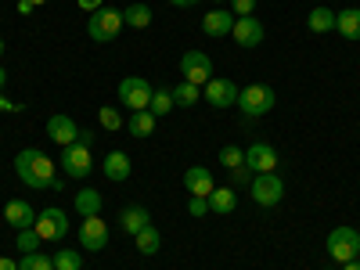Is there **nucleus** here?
<instances>
[{
    "label": "nucleus",
    "mask_w": 360,
    "mask_h": 270,
    "mask_svg": "<svg viewBox=\"0 0 360 270\" xmlns=\"http://www.w3.org/2000/svg\"><path fill=\"white\" fill-rule=\"evenodd\" d=\"M123 22H127L130 29H148V25H152V8L137 0V4H130V8L123 11Z\"/></svg>",
    "instance_id": "obj_26"
},
{
    "label": "nucleus",
    "mask_w": 360,
    "mask_h": 270,
    "mask_svg": "<svg viewBox=\"0 0 360 270\" xmlns=\"http://www.w3.org/2000/svg\"><path fill=\"white\" fill-rule=\"evenodd\" d=\"M51 259H54V270H83V256L72 249H58Z\"/></svg>",
    "instance_id": "obj_30"
},
{
    "label": "nucleus",
    "mask_w": 360,
    "mask_h": 270,
    "mask_svg": "<svg viewBox=\"0 0 360 270\" xmlns=\"http://www.w3.org/2000/svg\"><path fill=\"white\" fill-rule=\"evenodd\" d=\"M0 112H18V105H15L11 98H4V94H0Z\"/></svg>",
    "instance_id": "obj_37"
},
{
    "label": "nucleus",
    "mask_w": 360,
    "mask_h": 270,
    "mask_svg": "<svg viewBox=\"0 0 360 270\" xmlns=\"http://www.w3.org/2000/svg\"><path fill=\"white\" fill-rule=\"evenodd\" d=\"M234 205H238L234 188H213V195H209V213H217V217H231V213H234Z\"/></svg>",
    "instance_id": "obj_20"
},
{
    "label": "nucleus",
    "mask_w": 360,
    "mask_h": 270,
    "mask_svg": "<svg viewBox=\"0 0 360 270\" xmlns=\"http://www.w3.org/2000/svg\"><path fill=\"white\" fill-rule=\"evenodd\" d=\"M76 4H79L86 15H94V11H101V8H105V0H76Z\"/></svg>",
    "instance_id": "obj_36"
},
{
    "label": "nucleus",
    "mask_w": 360,
    "mask_h": 270,
    "mask_svg": "<svg viewBox=\"0 0 360 270\" xmlns=\"http://www.w3.org/2000/svg\"><path fill=\"white\" fill-rule=\"evenodd\" d=\"M90 141H94V134H90V130H79L76 144L62 148V162H58V166L65 169V176H72V180L90 176V169H94V155H90Z\"/></svg>",
    "instance_id": "obj_2"
},
{
    "label": "nucleus",
    "mask_w": 360,
    "mask_h": 270,
    "mask_svg": "<svg viewBox=\"0 0 360 270\" xmlns=\"http://www.w3.org/2000/svg\"><path fill=\"white\" fill-rule=\"evenodd\" d=\"M4 86H8V69L0 65V90H4Z\"/></svg>",
    "instance_id": "obj_41"
},
{
    "label": "nucleus",
    "mask_w": 360,
    "mask_h": 270,
    "mask_svg": "<svg viewBox=\"0 0 360 270\" xmlns=\"http://www.w3.org/2000/svg\"><path fill=\"white\" fill-rule=\"evenodd\" d=\"M123 25H127V22H123V11L101 8V11L90 15V22H86V37L94 40V44H112V40L119 37V29H123Z\"/></svg>",
    "instance_id": "obj_3"
},
{
    "label": "nucleus",
    "mask_w": 360,
    "mask_h": 270,
    "mask_svg": "<svg viewBox=\"0 0 360 270\" xmlns=\"http://www.w3.org/2000/svg\"><path fill=\"white\" fill-rule=\"evenodd\" d=\"M249 191H252V202L263 205V209H274V205L285 198V184H281L278 173H256L252 184H249Z\"/></svg>",
    "instance_id": "obj_6"
},
{
    "label": "nucleus",
    "mask_w": 360,
    "mask_h": 270,
    "mask_svg": "<svg viewBox=\"0 0 360 270\" xmlns=\"http://www.w3.org/2000/svg\"><path fill=\"white\" fill-rule=\"evenodd\" d=\"M356 259H360V256H356Z\"/></svg>",
    "instance_id": "obj_47"
},
{
    "label": "nucleus",
    "mask_w": 360,
    "mask_h": 270,
    "mask_svg": "<svg viewBox=\"0 0 360 270\" xmlns=\"http://www.w3.org/2000/svg\"><path fill=\"white\" fill-rule=\"evenodd\" d=\"M4 220L15 227V231H25V227H37V209L29 205L25 198H11L4 205Z\"/></svg>",
    "instance_id": "obj_15"
},
{
    "label": "nucleus",
    "mask_w": 360,
    "mask_h": 270,
    "mask_svg": "<svg viewBox=\"0 0 360 270\" xmlns=\"http://www.w3.org/2000/svg\"><path fill=\"white\" fill-rule=\"evenodd\" d=\"M37 234L44 238V242H62V238L69 234V217L62 213V209H40L37 213Z\"/></svg>",
    "instance_id": "obj_9"
},
{
    "label": "nucleus",
    "mask_w": 360,
    "mask_h": 270,
    "mask_svg": "<svg viewBox=\"0 0 360 270\" xmlns=\"http://www.w3.org/2000/svg\"><path fill=\"white\" fill-rule=\"evenodd\" d=\"M18 15H33V4H29V0H18Z\"/></svg>",
    "instance_id": "obj_39"
},
{
    "label": "nucleus",
    "mask_w": 360,
    "mask_h": 270,
    "mask_svg": "<svg viewBox=\"0 0 360 270\" xmlns=\"http://www.w3.org/2000/svg\"><path fill=\"white\" fill-rule=\"evenodd\" d=\"M54 159H47L44 152H37V148H25V152L15 155V173L25 188H33V191H44V188H62V180L54 176Z\"/></svg>",
    "instance_id": "obj_1"
},
{
    "label": "nucleus",
    "mask_w": 360,
    "mask_h": 270,
    "mask_svg": "<svg viewBox=\"0 0 360 270\" xmlns=\"http://www.w3.org/2000/svg\"><path fill=\"white\" fill-rule=\"evenodd\" d=\"M108 245V224L101 217H83L79 224V249L83 252H101Z\"/></svg>",
    "instance_id": "obj_10"
},
{
    "label": "nucleus",
    "mask_w": 360,
    "mask_h": 270,
    "mask_svg": "<svg viewBox=\"0 0 360 270\" xmlns=\"http://www.w3.org/2000/svg\"><path fill=\"white\" fill-rule=\"evenodd\" d=\"M307 29H310V33H332V29H335V11H328V8H314L310 11V18H307Z\"/></svg>",
    "instance_id": "obj_25"
},
{
    "label": "nucleus",
    "mask_w": 360,
    "mask_h": 270,
    "mask_svg": "<svg viewBox=\"0 0 360 270\" xmlns=\"http://www.w3.org/2000/svg\"><path fill=\"white\" fill-rule=\"evenodd\" d=\"M245 162H249L252 173H274L278 169V152L266 141H256V144L245 148Z\"/></svg>",
    "instance_id": "obj_14"
},
{
    "label": "nucleus",
    "mask_w": 360,
    "mask_h": 270,
    "mask_svg": "<svg viewBox=\"0 0 360 270\" xmlns=\"http://www.w3.org/2000/svg\"><path fill=\"white\" fill-rule=\"evenodd\" d=\"M173 8H191V4H198V0H169Z\"/></svg>",
    "instance_id": "obj_40"
},
{
    "label": "nucleus",
    "mask_w": 360,
    "mask_h": 270,
    "mask_svg": "<svg viewBox=\"0 0 360 270\" xmlns=\"http://www.w3.org/2000/svg\"><path fill=\"white\" fill-rule=\"evenodd\" d=\"M98 123H101L105 130H119V127H123V115L105 105V108H98Z\"/></svg>",
    "instance_id": "obj_33"
},
{
    "label": "nucleus",
    "mask_w": 360,
    "mask_h": 270,
    "mask_svg": "<svg viewBox=\"0 0 360 270\" xmlns=\"http://www.w3.org/2000/svg\"><path fill=\"white\" fill-rule=\"evenodd\" d=\"M18 270H54V259L44 256V252H22Z\"/></svg>",
    "instance_id": "obj_31"
},
{
    "label": "nucleus",
    "mask_w": 360,
    "mask_h": 270,
    "mask_svg": "<svg viewBox=\"0 0 360 270\" xmlns=\"http://www.w3.org/2000/svg\"><path fill=\"white\" fill-rule=\"evenodd\" d=\"M220 162L227 166V173H238L242 166H249V162H245V152H242L238 144H224V148H220Z\"/></svg>",
    "instance_id": "obj_29"
},
{
    "label": "nucleus",
    "mask_w": 360,
    "mask_h": 270,
    "mask_svg": "<svg viewBox=\"0 0 360 270\" xmlns=\"http://www.w3.org/2000/svg\"><path fill=\"white\" fill-rule=\"evenodd\" d=\"M231 11H234V18H249L256 11V0H231Z\"/></svg>",
    "instance_id": "obj_34"
},
{
    "label": "nucleus",
    "mask_w": 360,
    "mask_h": 270,
    "mask_svg": "<svg viewBox=\"0 0 360 270\" xmlns=\"http://www.w3.org/2000/svg\"><path fill=\"white\" fill-rule=\"evenodd\" d=\"M184 188L191 195H198V198H209L217 184H213V173H209L205 166H188L184 169Z\"/></svg>",
    "instance_id": "obj_17"
},
{
    "label": "nucleus",
    "mask_w": 360,
    "mask_h": 270,
    "mask_svg": "<svg viewBox=\"0 0 360 270\" xmlns=\"http://www.w3.org/2000/svg\"><path fill=\"white\" fill-rule=\"evenodd\" d=\"M213 4H227V0H213Z\"/></svg>",
    "instance_id": "obj_45"
},
{
    "label": "nucleus",
    "mask_w": 360,
    "mask_h": 270,
    "mask_svg": "<svg viewBox=\"0 0 360 270\" xmlns=\"http://www.w3.org/2000/svg\"><path fill=\"white\" fill-rule=\"evenodd\" d=\"M180 76H184L188 83H195V86H205L209 79H213V58H209L205 51H184L180 54Z\"/></svg>",
    "instance_id": "obj_7"
},
{
    "label": "nucleus",
    "mask_w": 360,
    "mask_h": 270,
    "mask_svg": "<svg viewBox=\"0 0 360 270\" xmlns=\"http://www.w3.org/2000/svg\"><path fill=\"white\" fill-rule=\"evenodd\" d=\"M202 98L213 108H234L238 105V83L234 79H209L202 86Z\"/></svg>",
    "instance_id": "obj_11"
},
{
    "label": "nucleus",
    "mask_w": 360,
    "mask_h": 270,
    "mask_svg": "<svg viewBox=\"0 0 360 270\" xmlns=\"http://www.w3.org/2000/svg\"><path fill=\"white\" fill-rule=\"evenodd\" d=\"M152 94H155V86L148 79H141V76L119 79V101H123V108H130V112L152 108Z\"/></svg>",
    "instance_id": "obj_4"
},
{
    "label": "nucleus",
    "mask_w": 360,
    "mask_h": 270,
    "mask_svg": "<svg viewBox=\"0 0 360 270\" xmlns=\"http://www.w3.org/2000/svg\"><path fill=\"white\" fill-rule=\"evenodd\" d=\"M274 90H270L266 83H249L238 90V108H242L245 115H266L270 108H274Z\"/></svg>",
    "instance_id": "obj_5"
},
{
    "label": "nucleus",
    "mask_w": 360,
    "mask_h": 270,
    "mask_svg": "<svg viewBox=\"0 0 360 270\" xmlns=\"http://www.w3.org/2000/svg\"><path fill=\"white\" fill-rule=\"evenodd\" d=\"M231 37H234L238 47H259L266 40V29H263V22L256 15H249V18H234Z\"/></svg>",
    "instance_id": "obj_12"
},
{
    "label": "nucleus",
    "mask_w": 360,
    "mask_h": 270,
    "mask_svg": "<svg viewBox=\"0 0 360 270\" xmlns=\"http://www.w3.org/2000/svg\"><path fill=\"white\" fill-rule=\"evenodd\" d=\"M173 101L184 105V108L198 105V101H202V86H195V83H188V79H180V83L173 86Z\"/></svg>",
    "instance_id": "obj_27"
},
{
    "label": "nucleus",
    "mask_w": 360,
    "mask_h": 270,
    "mask_svg": "<svg viewBox=\"0 0 360 270\" xmlns=\"http://www.w3.org/2000/svg\"><path fill=\"white\" fill-rule=\"evenodd\" d=\"M155 123H159V119L148 112V108H141V112H130L127 130H130L134 137H152V134H155Z\"/></svg>",
    "instance_id": "obj_22"
},
{
    "label": "nucleus",
    "mask_w": 360,
    "mask_h": 270,
    "mask_svg": "<svg viewBox=\"0 0 360 270\" xmlns=\"http://www.w3.org/2000/svg\"><path fill=\"white\" fill-rule=\"evenodd\" d=\"M101 169H105V176L112 180V184H123L134 166H130V155L127 152H108L105 162H101Z\"/></svg>",
    "instance_id": "obj_18"
},
{
    "label": "nucleus",
    "mask_w": 360,
    "mask_h": 270,
    "mask_svg": "<svg viewBox=\"0 0 360 270\" xmlns=\"http://www.w3.org/2000/svg\"><path fill=\"white\" fill-rule=\"evenodd\" d=\"M342 270H360V259H349V263H342Z\"/></svg>",
    "instance_id": "obj_42"
},
{
    "label": "nucleus",
    "mask_w": 360,
    "mask_h": 270,
    "mask_svg": "<svg viewBox=\"0 0 360 270\" xmlns=\"http://www.w3.org/2000/svg\"><path fill=\"white\" fill-rule=\"evenodd\" d=\"M18 252H40V245H44V238L37 234V227H25V231H18Z\"/></svg>",
    "instance_id": "obj_32"
},
{
    "label": "nucleus",
    "mask_w": 360,
    "mask_h": 270,
    "mask_svg": "<svg viewBox=\"0 0 360 270\" xmlns=\"http://www.w3.org/2000/svg\"><path fill=\"white\" fill-rule=\"evenodd\" d=\"M47 137H51L58 148H69V144H76V137H79L76 119H72V115H65V112L51 115V119H47Z\"/></svg>",
    "instance_id": "obj_13"
},
{
    "label": "nucleus",
    "mask_w": 360,
    "mask_h": 270,
    "mask_svg": "<svg viewBox=\"0 0 360 270\" xmlns=\"http://www.w3.org/2000/svg\"><path fill=\"white\" fill-rule=\"evenodd\" d=\"M101 205H105L101 191H94V188L76 191V213H79V217H101Z\"/></svg>",
    "instance_id": "obj_21"
},
{
    "label": "nucleus",
    "mask_w": 360,
    "mask_h": 270,
    "mask_svg": "<svg viewBox=\"0 0 360 270\" xmlns=\"http://www.w3.org/2000/svg\"><path fill=\"white\" fill-rule=\"evenodd\" d=\"M0 270H18V263L8 259V256H0Z\"/></svg>",
    "instance_id": "obj_38"
},
{
    "label": "nucleus",
    "mask_w": 360,
    "mask_h": 270,
    "mask_svg": "<svg viewBox=\"0 0 360 270\" xmlns=\"http://www.w3.org/2000/svg\"><path fill=\"white\" fill-rule=\"evenodd\" d=\"M231 29H234V11L231 8H217V11H209L202 18V33L205 37H231Z\"/></svg>",
    "instance_id": "obj_16"
},
{
    "label": "nucleus",
    "mask_w": 360,
    "mask_h": 270,
    "mask_svg": "<svg viewBox=\"0 0 360 270\" xmlns=\"http://www.w3.org/2000/svg\"><path fill=\"white\" fill-rule=\"evenodd\" d=\"M335 29L346 40H360V8H346L335 15Z\"/></svg>",
    "instance_id": "obj_24"
},
{
    "label": "nucleus",
    "mask_w": 360,
    "mask_h": 270,
    "mask_svg": "<svg viewBox=\"0 0 360 270\" xmlns=\"http://www.w3.org/2000/svg\"><path fill=\"white\" fill-rule=\"evenodd\" d=\"M188 213H191V217H205V213H209V198L191 195V198H188Z\"/></svg>",
    "instance_id": "obj_35"
},
{
    "label": "nucleus",
    "mask_w": 360,
    "mask_h": 270,
    "mask_svg": "<svg viewBox=\"0 0 360 270\" xmlns=\"http://www.w3.org/2000/svg\"><path fill=\"white\" fill-rule=\"evenodd\" d=\"M324 270H332V266H324Z\"/></svg>",
    "instance_id": "obj_46"
},
{
    "label": "nucleus",
    "mask_w": 360,
    "mask_h": 270,
    "mask_svg": "<svg viewBox=\"0 0 360 270\" xmlns=\"http://www.w3.org/2000/svg\"><path fill=\"white\" fill-rule=\"evenodd\" d=\"M29 4H33V8H40V4H47V0H29Z\"/></svg>",
    "instance_id": "obj_43"
},
{
    "label": "nucleus",
    "mask_w": 360,
    "mask_h": 270,
    "mask_svg": "<svg viewBox=\"0 0 360 270\" xmlns=\"http://www.w3.org/2000/svg\"><path fill=\"white\" fill-rule=\"evenodd\" d=\"M328 256H332L335 263H349L360 256V234L353 227H335L332 234H328Z\"/></svg>",
    "instance_id": "obj_8"
},
{
    "label": "nucleus",
    "mask_w": 360,
    "mask_h": 270,
    "mask_svg": "<svg viewBox=\"0 0 360 270\" xmlns=\"http://www.w3.org/2000/svg\"><path fill=\"white\" fill-rule=\"evenodd\" d=\"M176 108V101H173V90H166V86H155V94H152V112L155 119H162V115H169Z\"/></svg>",
    "instance_id": "obj_28"
},
{
    "label": "nucleus",
    "mask_w": 360,
    "mask_h": 270,
    "mask_svg": "<svg viewBox=\"0 0 360 270\" xmlns=\"http://www.w3.org/2000/svg\"><path fill=\"white\" fill-rule=\"evenodd\" d=\"M119 224H123L127 234H137V231H144L148 224H152V213H148L144 205H127L123 213H119Z\"/></svg>",
    "instance_id": "obj_19"
},
{
    "label": "nucleus",
    "mask_w": 360,
    "mask_h": 270,
    "mask_svg": "<svg viewBox=\"0 0 360 270\" xmlns=\"http://www.w3.org/2000/svg\"><path fill=\"white\" fill-rule=\"evenodd\" d=\"M134 245H137V252H141V256H155V252L162 249V234H159L152 224H148L144 231H137V234H134Z\"/></svg>",
    "instance_id": "obj_23"
},
{
    "label": "nucleus",
    "mask_w": 360,
    "mask_h": 270,
    "mask_svg": "<svg viewBox=\"0 0 360 270\" xmlns=\"http://www.w3.org/2000/svg\"><path fill=\"white\" fill-rule=\"evenodd\" d=\"M0 58H4V40H0Z\"/></svg>",
    "instance_id": "obj_44"
}]
</instances>
